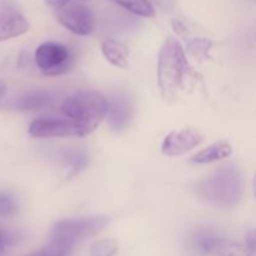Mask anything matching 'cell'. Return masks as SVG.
<instances>
[{"instance_id":"1","label":"cell","mask_w":256,"mask_h":256,"mask_svg":"<svg viewBox=\"0 0 256 256\" xmlns=\"http://www.w3.org/2000/svg\"><path fill=\"white\" fill-rule=\"evenodd\" d=\"M192 70L184 48L175 38L169 36L162 44L158 59V84L165 100H175L186 89Z\"/></svg>"},{"instance_id":"2","label":"cell","mask_w":256,"mask_h":256,"mask_svg":"<svg viewBox=\"0 0 256 256\" xmlns=\"http://www.w3.org/2000/svg\"><path fill=\"white\" fill-rule=\"evenodd\" d=\"M244 176L240 169L229 164L219 168L210 176L195 184V192L202 200L222 209H234L244 195Z\"/></svg>"},{"instance_id":"3","label":"cell","mask_w":256,"mask_h":256,"mask_svg":"<svg viewBox=\"0 0 256 256\" xmlns=\"http://www.w3.org/2000/svg\"><path fill=\"white\" fill-rule=\"evenodd\" d=\"M106 110L108 100L100 92L92 90L75 92L62 104V112L65 118L82 125L88 135L105 119Z\"/></svg>"},{"instance_id":"4","label":"cell","mask_w":256,"mask_h":256,"mask_svg":"<svg viewBox=\"0 0 256 256\" xmlns=\"http://www.w3.org/2000/svg\"><path fill=\"white\" fill-rule=\"evenodd\" d=\"M108 225L105 216L65 219L55 222L52 229V242L74 246L78 242L95 236Z\"/></svg>"},{"instance_id":"5","label":"cell","mask_w":256,"mask_h":256,"mask_svg":"<svg viewBox=\"0 0 256 256\" xmlns=\"http://www.w3.org/2000/svg\"><path fill=\"white\" fill-rule=\"evenodd\" d=\"M72 60L74 58L69 48L59 42H42L35 52V62L48 76H58L66 72L72 68Z\"/></svg>"},{"instance_id":"6","label":"cell","mask_w":256,"mask_h":256,"mask_svg":"<svg viewBox=\"0 0 256 256\" xmlns=\"http://www.w3.org/2000/svg\"><path fill=\"white\" fill-rule=\"evenodd\" d=\"M29 134L39 139L88 136V132L82 125L68 118H42V119L34 120L29 126Z\"/></svg>"},{"instance_id":"7","label":"cell","mask_w":256,"mask_h":256,"mask_svg":"<svg viewBox=\"0 0 256 256\" xmlns=\"http://www.w3.org/2000/svg\"><path fill=\"white\" fill-rule=\"evenodd\" d=\"M56 15L62 26L80 36L89 35L95 28L94 12L82 2H70L60 8Z\"/></svg>"},{"instance_id":"8","label":"cell","mask_w":256,"mask_h":256,"mask_svg":"<svg viewBox=\"0 0 256 256\" xmlns=\"http://www.w3.org/2000/svg\"><path fill=\"white\" fill-rule=\"evenodd\" d=\"M202 132L194 129H182L172 132L165 136L162 144V154L166 156H180L190 152L202 142Z\"/></svg>"},{"instance_id":"9","label":"cell","mask_w":256,"mask_h":256,"mask_svg":"<svg viewBox=\"0 0 256 256\" xmlns=\"http://www.w3.org/2000/svg\"><path fill=\"white\" fill-rule=\"evenodd\" d=\"M195 245L202 252L218 256H254V252L240 242L208 234L198 236Z\"/></svg>"},{"instance_id":"10","label":"cell","mask_w":256,"mask_h":256,"mask_svg":"<svg viewBox=\"0 0 256 256\" xmlns=\"http://www.w3.org/2000/svg\"><path fill=\"white\" fill-rule=\"evenodd\" d=\"M29 30V22L18 10L6 8L0 10V42L20 36Z\"/></svg>"},{"instance_id":"11","label":"cell","mask_w":256,"mask_h":256,"mask_svg":"<svg viewBox=\"0 0 256 256\" xmlns=\"http://www.w3.org/2000/svg\"><path fill=\"white\" fill-rule=\"evenodd\" d=\"M106 116L114 129H124L132 118V105L122 96H115L108 100Z\"/></svg>"},{"instance_id":"12","label":"cell","mask_w":256,"mask_h":256,"mask_svg":"<svg viewBox=\"0 0 256 256\" xmlns=\"http://www.w3.org/2000/svg\"><path fill=\"white\" fill-rule=\"evenodd\" d=\"M55 100L54 92L46 90H34L22 94L14 102V108L18 110H35L48 106Z\"/></svg>"},{"instance_id":"13","label":"cell","mask_w":256,"mask_h":256,"mask_svg":"<svg viewBox=\"0 0 256 256\" xmlns=\"http://www.w3.org/2000/svg\"><path fill=\"white\" fill-rule=\"evenodd\" d=\"M232 148L229 142L226 140H220V142H214L206 149H202L198 154L192 156V162L196 164H209V162H219L222 159H226L232 155Z\"/></svg>"},{"instance_id":"14","label":"cell","mask_w":256,"mask_h":256,"mask_svg":"<svg viewBox=\"0 0 256 256\" xmlns=\"http://www.w3.org/2000/svg\"><path fill=\"white\" fill-rule=\"evenodd\" d=\"M102 52L105 59L112 65L118 68H126L129 62V49L126 45L114 39H106L102 42Z\"/></svg>"},{"instance_id":"15","label":"cell","mask_w":256,"mask_h":256,"mask_svg":"<svg viewBox=\"0 0 256 256\" xmlns=\"http://www.w3.org/2000/svg\"><path fill=\"white\" fill-rule=\"evenodd\" d=\"M128 12L144 18H152L155 15L154 5L150 0H112Z\"/></svg>"},{"instance_id":"16","label":"cell","mask_w":256,"mask_h":256,"mask_svg":"<svg viewBox=\"0 0 256 256\" xmlns=\"http://www.w3.org/2000/svg\"><path fill=\"white\" fill-rule=\"evenodd\" d=\"M72 246L68 244H62V242H50L46 246L42 248V249L32 252L30 254L24 256H68L72 252Z\"/></svg>"},{"instance_id":"17","label":"cell","mask_w":256,"mask_h":256,"mask_svg":"<svg viewBox=\"0 0 256 256\" xmlns=\"http://www.w3.org/2000/svg\"><path fill=\"white\" fill-rule=\"evenodd\" d=\"M212 46V40L206 38H195L188 44V52L196 59H206L209 58Z\"/></svg>"},{"instance_id":"18","label":"cell","mask_w":256,"mask_h":256,"mask_svg":"<svg viewBox=\"0 0 256 256\" xmlns=\"http://www.w3.org/2000/svg\"><path fill=\"white\" fill-rule=\"evenodd\" d=\"M118 252V242L114 239H102L92 246V256H114Z\"/></svg>"},{"instance_id":"19","label":"cell","mask_w":256,"mask_h":256,"mask_svg":"<svg viewBox=\"0 0 256 256\" xmlns=\"http://www.w3.org/2000/svg\"><path fill=\"white\" fill-rule=\"evenodd\" d=\"M16 212L18 205L14 198L8 192H0V216H12Z\"/></svg>"},{"instance_id":"20","label":"cell","mask_w":256,"mask_h":256,"mask_svg":"<svg viewBox=\"0 0 256 256\" xmlns=\"http://www.w3.org/2000/svg\"><path fill=\"white\" fill-rule=\"evenodd\" d=\"M65 162H69L72 168V172H76L78 170H82L86 165L88 156L82 152H65Z\"/></svg>"},{"instance_id":"21","label":"cell","mask_w":256,"mask_h":256,"mask_svg":"<svg viewBox=\"0 0 256 256\" xmlns=\"http://www.w3.org/2000/svg\"><path fill=\"white\" fill-rule=\"evenodd\" d=\"M15 242H16V235L14 232H8V230L0 228V254L4 252L6 248L14 245Z\"/></svg>"},{"instance_id":"22","label":"cell","mask_w":256,"mask_h":256,"mask_svg":"<svg viewBox=\"0 0 256 256\" xmlns=\"http://www.w3.org/2000/svg\"><path fill=\"white\" fill-rule=\"evenodd\" d=\"M45 4L49 6L54 8V9H60V8L65 6V5L70 4V2H89V0H44Z\"/></svg>"},{"instance_id":"23","label":"cell","mask_w":256,"mask_h":256,"mask_svg":"<svg viewBox=\"0 0 256 256\" xmlns=\"http://www.w3.org/2000/svg\"><path fill=\"white\" fill-rule=\"evenodd\" d=\"M245 246L250 250L252 252H255V246H256V236H255V232H250L249 234L246 235V244Z\"/></svg>"},{"instance_id":"24","label":"cell","mask_w":256,"mask_h":256,"mask_svg":"<svg viewBox=\"0 0 256 256\" xmlns=\"http://www.w3.org/2000/svg\"><path fill=\"white\" fill-rule=\"evenodd\" d=\"M4 89H5V86L2 84V82H0V94H2V92H4Z\"/></svg>"}]
</instances>
